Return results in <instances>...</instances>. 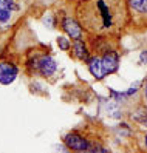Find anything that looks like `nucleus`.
Wrapping results in <instances>:
<instances>
[{
  "mask_svg": "<svg viewBox=\"0 0 147 153\" xmlns=\"http://www.w3.org/2000/svg\"><path fill=\"white\" fill-rule=\"evenodd\" d=\"M127 6L130 11V17L136 26H147V0H127Z\"/></svg>",
  "mask_w": 147,
  "mask_h": 153,
  "instance_id": "obj_3",
  "label": "nucleus"
},
{
  "mask_svg": "<svg viewBox=\"0 0 147 153\" xmlns=\"http://www.w3.org/2000/svg\"><path fill=\"white\" fill-rule=\"evenodd\" d=\"M28 67H30V70L37 71L39 74H42L45 77H50L56 73L57 64L50 54H37V56H33L30 59Z\"/></svg>",
  "mask_w": 147,
  "mask_h": 153,
  "instance_id": "obj_2",
  "label": "nucleus"
},
{
  "mask_svg": "<svg viewBox=\"0 0 147 153\" xmlns=\"http://www.w3.org/2000/svg\"><path fill=\"white\" fill-rule=\"evenodd\" d=\"M81 26L95 36H118L128 22L127 0H82L76 6Z\"/></svg>",
  "mask_w": 147,
  "mask_h": 153,
  "instance_id": "obj_1",
  "label": "nucleus"
},
{
  "mask_svg": "<svg viewBox=\"0 0 147 153\" xmlns=\"http://www.w3.org/2000/svg\"><path fill=\"white\" fill-rule=\"evenodd\" d=\"M143 124H144V125H146V127H147V114H146V116H144V118H143Z\"/></svg>",
  "mask_w": 147,
  "mask_h": 153,
  "instance_id": "obj_15",
  "label": "nucleus"
},
{
  "mask_svg": "<svg viewBox=\"0 0 147 153\" xmlns=\"http://www.w3.org/2000/svg\"><path fill=\"white\" fill-rule=\"evenodd\" d=\"M88 70L90 73L93 74L95 79H104L107 74H105V70H104V65H102V57H90L88 59Z\"/></svg>",
  "mask_w": 147,
  "mask_h": 153,
  "instance_id": "obj_8",
  "label": "nucleus"
},
{
  "mask_svg": "<svg viewBox=\"0 0 147 153\" xmlns=\"http://www.w3.org/2000/svg\"><path fill=\"white\" fill-rule=\"evenodd\" d=\"M144 146H146V149H147V134L144 136Z\"/></svg>",
  "mask_w": 147,
  "mask_h": 153,
  "instance_id": "obj_16",
  "label": "nucleus"
},
{
  "mask_svg": "<svg viewBox=\"0 0 147 153\" xmlns=\"http://www.w3.org/2000/svg\"><path fill=\"white\" fill-rule=\"evenodd\" d=\"M11 17V11L6 10L5 6H0V22H8Z\"/></svg>",
  "mask_w": 147,
  "mask_h": 153,
  "instance_id": "obj_11",
  "label": "nucleus"
},
{
  "mask_svg": "<svg viewBox=\"0 0 147 153\" xmlns=\"http://www.w3.org/2000/svg\"><path fill=\"white\" fill-rule=\"evenodd\" d=\"M102 65H104V70H105V74L116 73L118 67H119V54L115 51L105 53L104 57H102Z\"/></svg>",
  "mask_w": 147,
  "mask_h": 153,
  "instance_id": "obj_7",
  "label": "nucleus"
},
{
  "mask_svg": "<svg viewBox=\"0 0 147 153\" xmlns=\"http://www.w3.org/2000/svg\"><path fill=\"white\" fill-rule=\"evenodd\" d=\"M140 60L143 62V64H146V65H147V51H143V53H141Z\"/></svg>",
  "mask_w": 147,
  "mask_h": 153,
  "instance_id": "obj_13",
  "label": "nucleus"
},
{
  "mask_svg": "<svg viewBox=\"0 0 147 153\" xmlns=\"http://www.w3.org/2000/svg\"><path fill=\"white\" fill-rule=\"evenodd\" d=\"M63 142H65V146L71 150L75 152H85V150H90V142L81 136L78 133H68L65 138H63Z\"/></svg>",
  "mask_w": 147,
  "mask_h": 153,
  "instance_id": "obj_4",
  "label": "nucleus"
},
{
  "mask_svg": "<svg viewBox=\"0 0 147 153\" xmlns=\"http://www.w3.org/2000/svg\"><path fill=\"white\" fill-rule=\"evenodd\" d=\"M144 96L147 99V79H146V84H144Z\"/></svg>",
  "mask_w": 147,
  "mask_h": 153,
  "instance_id": "obj_14",
  "label": "nucleus"
},
{
  "mask_svg": "<svg viewBox=\"0 0 147 153\" xmlns=\"http://www.w3.org/2000/svg\"><path fill=\"white\" fill-rule=\"evenodd\" d=\"M57 45H59V48L63 50V51H68L70 47H71L68 37H59V39H57Z\"/></svg>",
  "mask_w": 147,
  "mask_h": 153,
  "instance_id": "obj_10",
  "label": "nucleus"
},
{
  "mask_svg": "<svg viewBox=\"0 0 147 153\" xmlns=\"http://www.w3.org/2000/svg\"><path fill=\"white\" fill-rule=\"evenodd\" d=\"M2 5L6 8V10H10V11L19 10V6H17V3L14 2V0H2Z\"/></svg>",
  "mask_w": 147,
  "mask_h": 153,
  "instance_id": "obj_12",
  "label": "nucleus"
},
{
  "mask_svg": "<svg viewBox=\"0 0 147 153\" xmlns=\"http://www.w3.org/2000/svg\"><path fill=\"white\" fill-rule=\"evenodd\" d=\"M62 30L65 31L68 34V37L71 39H81V36H82V26L81 23L78 22V19H71V17H63L62 19Z\"/></svg>",
  "mask_w": 147,
  "mask_h": 153,
  "instance_id": "obj_6",
  "label": "nucleus"
},
{
  "mask_svg": "<svg viewBox=\"0 0 147 153\" xmlns=\"http://www.w3.org/2000/svg\"><path fill=\"white\" fill-rule=\"evenodd\" d=\"M17 74H19V68L14 64H10V62H2L0 64V84L10 85L16 80Z\"/></svg>",
  "mask_w": 147,
  "mask_h": 153,
  "instance_id": "obj_5",
  "label": "nucleus"
},
{
  "mask_svg": "<svg viewBox=\"0 0 147 153\" xmlns=\"http://www.w3.org/2000/svg\"><path fill=\"white\" fill-rule=\"evenodd\" d=\"M73 54H75V57L81 59V60H87L88 59V51L85 48V43L82 42L81 39H76L75 42H73Z\"/></svg>",
  "mask_w": 147,
  "mask_h": 153,
  "instance_id": "obj_9",
  "label": "nucleus"
}]
</instances>
